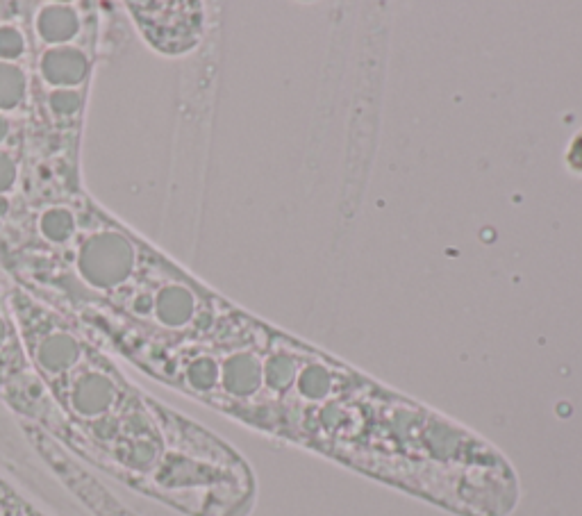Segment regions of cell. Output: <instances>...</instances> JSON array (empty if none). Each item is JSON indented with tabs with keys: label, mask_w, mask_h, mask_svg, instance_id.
Here are the masks:
<instances>
[{
	"label": "cell",
	"mask_w": 582,
	"mask_h": 516,
	"mask_svg": "<svg viewBox=\"0 0 582 516\" xmlns=\"http://www.w3.org/2000/svg\"><path fill=\"white\" fill-rule=\"evenodd\" d=\"M30 107V39L21 5H12L0 12V235L26 203Z\"/></svg>",
	"instance_id": "obj_3"
},
{
	"label": "cell",
	"mask_w": 582,
	"mask_h": 516,
	"mask_svg": "<svg viewBox=\"0 0 582 516\" xmlns=\"http://www.w3.org/2000/svg\"><path fill=\"white\" fill-rule=\"evenodd\" d=\"M30 39V146L26 203L69 198L82 185V132L103 51V5L21 3Z\"/></svg>",
	"instance_id": "obj_2"
},
{
	"label": "cell",
	"mask_w": 582,
	"mask_h": 516,
	"mask_svg": "<svg viewBox=\"0 0 582 516\" xmlns=\"http://www.w3.org/2000/svg\"><path fill=\"white\" fill-rule=\"evenodd\" d=\"M0 401L21 416L23 423L41 426L51 416V398L32 371L10 310L5 273L0 271Z\"/></svg>",
	"instance_id": "obj_4"
},
{
	"label": "cell",
	"mask_w": 582,
	"mask_h": 516,
	"mask_svg": "<svg viewBox=\"0 0 582 516\" xmlns=\"http://www.w3.org/2000/svg\"><path fill=\"white\" fill-rule=\"evenodd\" d=\"M5 289L62 446L178 514H251L255 476L235 448L135 385L76 316L7 276Z\"/></svg>",
	"instance_id": "obj_1"
},
{
	"label": "cell",
	"mask_w": 582,
	"mask_h": 516,
	"mask_svg": "<svg viewBox=\"0 0 582 516\" xmlns=\"http://www.w3.org/2000/svg\"><path fill=\"white\" fill-rule=\"evenodd\" d=\"M0 516H48L0 478Z\"/></svg>",
	"instance_id": "obj_6"
},
{
	"label": "cell",
	"mask_w": 582,
	"mask_h": 516,
	"mask_svg": "<svg viewBox=\"0 0 582 516\" xmlns=\"http://www.w3.org/2000/svg\"><path fill=\"white\" fill-rule=\"evenodd\" d=\"M123 7L144 44L164 57L187 55L203 41V3H126Z\"/></svg>",
	"instance_id": "obj_5"
},
{
	"label": "cell",
	"mask_w": 582,
	"mask_h": 516,
	"mask_svg": "<svg viewBox=\"0 0 582 516\" xmlns=\"http://www.w3.org/2000/svg\"><path fill=\"white\" fill-rule=\"evenodd\" d=\"M567 162H569L571 169L582 171V132L576 137V141L571 144L569 153H567Z\"/></svg>",
	"instance_id": "obj_7"
}]
</instances>
